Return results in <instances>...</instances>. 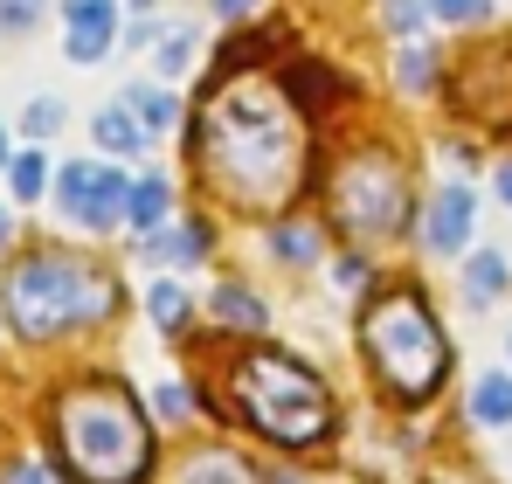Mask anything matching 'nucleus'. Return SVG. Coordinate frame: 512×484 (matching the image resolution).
Wrapping results in <instances>:
<instances>
[{"mask_svg": "<svg viewBox=\"0 0 512 484\" xmlns=\"http://www.w3.org/2000/svg\"><path fill=\"white\" fill-rule=\"evenodd\" d=\"M499 201L512 208V166H499Z\"/></svg>", "mask_w": 512, "mask_h": 484, "instance_id": "obj_31", "label": "nucleus"}, {"mask_svg": "<svg viewBox=\"0 0 512 484\" xmlns=\"http://www.w3.org/2000/svg\"><path fill=\"white\" fill-rule=\"evenodd\" d=\"M0 166H7V132H0Z\"/></svg>", "mask_w": 512, "mask_h": 484, "instance_id": "obj_35", "label": "nucleus"}, {"mask_svg": "<svg viewBox=\"0 0 512 484\" xmlns=\"http://www.w3.org/2000/svg\"><path fill=\"white\" fill-rule=\"evenodd\" d=\"M360 346H367L374 374H381L402 402L436 395V381H443V367H450V346H443V332H436V319H429V305L416 291L374 298L367 319H360Z\"/></svg>", "mask_w": 512, "mask_h": 484, "instance_id": "obj_3", "label": "nucleus"}, {"mask_svg": "<svg viewBox=\"0 0 512 484\" xmlns=\"http://www.w3.org/2000/svg\"><path fill=\"white\" fill-rule=\"evenodd\" d=\"M90 132H97V146H104V153H139V146H146V132H139V118H132L125 104L97 111V118H90Z\"/></svg>", "mask_w": 512, "mask_h": 484, "instance_id": "obj_11", "label": "nucleus"}, {"mask_svg": "<svg viewBox=\"0 0 512 484\" xmlns=\"http://www.w3.org/2000/svg\"><path fill=\"white\" fill-rule=\"evenodd\" d=\"M215 319L222 325H236V332H263V305H256L250 291H236V284H222V291H215Z\"/></svg>", "mask_w": 512, "mask_h": 484, "instance_id": "obj_14", "label": "nucleus"}, {"mask_svg": "<svg viewBox=\"0 0 512 484\" xmlns=\"http://www.w3.org/2000/svg\"><path fill=\"white\" fill-rule=\"evenodd\" d=\"M436 21H485V0H429Z\"/></svg>", "mask_w": 512, "mask_h": 484, "instance_id": "obj_25", "label": "nucleus"}, {"mask_svg": "<svg viewBox=\"0 0 512 484\" xmlns=\"http://www.w3.org/2000/svg\"><path fill=\"white\" fill-rule=\"evenodd\" d=\"M167 208H173V187L160 180V173H153V180H139V187L125 194V215H132L139 229H160V222H167Z\"/></svg>", "mask_w": 512, "mask_h": 484, "instance_id": "obj_12", "label": "nucleus"}, {"mask_svg": "<svg viewBox=\"0 0 512 484\" xmlns=\"http://www.w3.org/2000/svg\"><path fill=\"white\" fill-rule=\"evenodd\" d=\"M70 28H104V35H118V0H70Z\"/></svg>", "mask_w": 512, "mask_h": 484, "instance_id": "obj_18", "label": "nucleus"}, {"mask_svg": "<svg viewBox=\"0 0 512 484\" xmlns=\"http://www.w3.org/2000/svg\"><path fill=\"white\" fill-rule=\"evenodd\" d=\"M63 118H70V111H63V104H56V97H35V104H28V111H21V125H28V132H35V139H49V132H56V125H63Z\"/></svg>", "mask_w": 512, "mask_h": 484, "instance_id": "obj_20", "label": "nucleus"}, {"mask_svg": "<svg viewBox=\"0 0 512 484\" xmlns=\"http://www.w3.org/2000/svg\"><path fill=\"white\" fill-rule=\"evenodd\" d=\"M333 201H340L346 222L367 229V236L402 229V173H395V160H381V153H360V160L346 166L340 187H333Z\"/></svg>", "mask_w": 512, "mask_h": 484, "instance_id": "obj_6", "label": "nucleus"}, {"mask_svg": "<svg viewBox=\"0 0 512 484\" xmlns=\"http://www.w3.org/2000/svg\"><path fill=\"white\" fill-rule=\"evenodd\" d=\"M153 408L180 422V415H187V388H180V381H160V388H153Z\"/></svg>", "mask_w": 512, "mask_h": 484, "instance_id": "obj_26", "label": "nucleus"}, {"mask_svg": "<svg viewBox=\"0 0 512 484\" xmlns=\"http://www.w3.org/2000/svg\"><path fill=\"white\" fill-rule=\"evenodd\" d=\"M215 14H250V0H215Z\"/></svg>", "mask_w": 512, "mask_h": 484, "instance_id": "obj_32", "label": "nucleus"}, {"mask_svg": "<svg viewBox=\"0 0 512 484\" xmlns=\"http://www.w3.org/2000/svg\"><path fill=\"white\" fill-rule=\"evenodd\" d=\"M42 7H49V0H0V28H7V35H28V28L42 21Z\"/></svg>", "mask_w": 512, "mask_h": 484, "instance_id": "obj_21", "label": "nucleus"}, {"mask_svg": "<svg viewBox=\"0 0 512 484\" xmlns=\"http://www.w3.org/2000/svg\"><path fill=\"white\" fill-rule=\"evenodd\" d=\"M111 277H97L84 256H28L7 277V319L28 339H49L63 325H90L111 312Z\"/></svg>", "mask_w": 512, "mask_h": 484, "instance_id": "obj_5", "label": "nucleus"}, {"mask_svg": "<svg viewBox=\"0 0 512 484\" xmlns=\"http://www.w3.org/2000/svg\"><path fill=\"white\" fill-rule=\"evenodd\" d=\"M56 450L77 484H139L153 464L146 415L125 381H84L56 402Z\"/></svg>", "mask_w": 512, "mask_h": 484, "instance_id": "obj_2", "label": "nucleus"}, {"mask_svg": "<svg viewBox=\"0 0 512 484\" xmlns=\"http://www.w3.org/2000/svg\"><path fill=\"white\" fill-rule=\"evenodd\" d=\"M14 236V208H7V201H0V242Z\"/></svg>", "mask_w": 512, "mask_h": 484, "instance_id": "obj_33", "label": "nucleus"}, {"mask_svg": "<svg viewBox=\"0 0 512 484\" xmlns=\"http://www.w3.org/2000/svg\"><path fill=\"white\" fill-rule=\"evenodd\" d=\"M139 7H146V0H139Z\"/></svg>", "mask_w": 512, "mask_h": 484, "instance_id": "obj_36", "label": "nucleus"}, {"mask_svg": "<svg viewBox=\"0 0 512 484\" xmlns=\"http://www.w3.org/2000/svg\"><path fill=\"white\" fill-rule=\"evenodd\" d=\"M153 63H160V77H180V70L194 63V35H187V28H173V35H160Z\"/></svg>", "mask_w": 512, "mask_h": 484, "instance_id": "obj_17", "label": "nucleus"}, {"mask_svg": "<svg viewBox=\"0 0 512 484\" xmlns=\"http://www.w3.org/2000/svg\"><path fill=\"white\" fill-rule=\"evenodd\" d=\"M506 284H512V270H506V256H499V249H478V256L464 263V298H471V305L506 298Z\"/></svg>", "mask_w": 512, "mask_h": 484, "instance_id": "obj_9", "label": "nucleus"}, {"mask_svg": "<svg viewBox=\"0 0 512 484\" xmlns=\"http://www.w3.org/2000/svg\"><path fill=\"white\" fill-rule=\"evenodd\" d=\"M236 408L243 422L263 429L270 443L298 450V443H319L333 429V395L319 388V374H305L298 360L284 353H250L236 367Z\"/></svg>", "mask_w": 512, "mask_h": 484, "instance_id": "obj_4", "label": "nucleus"}, {"mask_svg": "<svg viewBox=\"0 0 512 484\" xmlns=\"http://www.w3.org/2000/svg\"><path fill=\"white\" fill-rule=\"evenodd\" d=\"M42 180H49V160L42 153H14V201H35Z\"/></svg>", "mask_w": 512, "mask_h": 484, "instance_id": "obj_19", "label": "nucleus"}, {"mask_svg": "<svg viewBox=\"0 0 512 484\" xmlns=\"http://www.w3.org/2000/svg\"><path fill=\"white\" fill-rule=\"evenodd\" d=\"M360 277H367V270H360V256H340V263H333V284H346V291H353Z\"/></svg>", "mask_w": 512, "mask_h": 484, "instance_id": "obj_29", "label": "nucleus"}, {"mask_svg": "<svg viewBox=\"0 0 512 484\" xmlns=\"http://www.w3.org/2000/svg\"><path fill=\"white\" fill-rule=\"evenodd\" d=\"M471 415H478L485 429H506V422H512V374H478V388H471Z\"/></svg>", "mask_w": 512, "mask_h": 484, "instance_id": "obj_10", "label": "nucleus"}, {"mask_svg": "<svg viewBox=\"0 0 512 484\" xmlns=\"http://www.w3.org/2000/svg\"><path fill=\"white\" fill-rule=\"evenodd\" d=\"M111 42H118V35H104V28H70V63H97Z\"/></svg>", "mask_w": 512, "mask_h": 484, "instance_id": "obj_22", "label": "nucleus"}, {"mask_svg": "<svg viewBox=\"0 0 512 484\" xmlns=\"http://www.w3.org/2000/svg\"><path fill=\"white\" fill-rule=\"evenodd\" d=\"M423 242L436 256H457L471 242V187H443L429 201V222H423Z\"/></svg>", "mask_w": 512, "mask_h": 484, "instance_id": "obj_8", "label": "nucleus"}, {"mask_svg": "<svg viewBox=\"0 0 512 484\" xmlns=\"http://www.w3.org/2000/svg\"><path fill=\"white\" fill-rule=\"evenodd\" d=\"M125 194L132 187H125L118 166H63V180H56V208L70 222H84V229H118Z\"/></svg>", "mask_w": 512, "mask_h": 484, "instance_id": "obj_7", "label": "nucleus"}, {"mask_svg": "<svg viewBox=\"0 0 512 484\" xmlns=\"http://www.w3.org/2000/svg\"><path fill=\"white\" fill-rule=\"evenodd\" d=\"M14 484H49V478H42L35 464H21V471H14Z\"/></svg>", "mask_w": 512, "mask_h": 484, "instance_id": "obj_30", "label": "nucleus"}, {"mask_svg": "<svg viewBox=\"0 0 512 484\" xmlns=\"http://www.w3.org/2000/svg\"><path fill=\"white\" fill-rule=\"evenodd\" d=\"M270 484H312V478H291V471H277V478H270Z\"/></svg>", "mask_w": 512, "mask_h": 484, "instance_id": "obj_34", "label": "nucleus"}, {"mask_svg": "<svg viewBox=\"0 0 512 484\" xmlns=\"http://www.w3.org/2000/svg\"><path fill=\"white\" fill-rule=\"evenodd\" d=\"M125 111L139 118V132H167L173 125V97L160 83H132V90H125Z\"/></svg>", "mask_w": 512, "mask_h": 484, "instance_id": "obj_13", "label": "nucleus"}, {"mask_svg": "<svg viewBox=\"0 0 512 484\" xmlns=\"http://www.w3.org/2000/svg\"><path fill=\"white\" fill-rule=\"evenodd\" d=\"M402 83H409V90L429 83V49H409V56H402Z\"/></svg>", "mask_w": 512, "mask_h": 484, "instance_id": "obj_28", "label": "nucleus"}, {"mask_svg": "<svg viewBox=\"0 0 512 484\" xmlns=\"http://www.w3.org/2000/svg\"><path fill=\"white\" fill-rule=\"evenodd\" d=\"M270 249L291 256V263H305V256L319 249V236H312V229H270Z\"/></svg>", "mask_w": 512, "mask_h": 484, "instance_id": "obj_23", "label": "nucleus"}, {"mask_svg": "<svg viewBox=\"0 0 512 484\" xmlns=\"http://www.w3.org/2000/svg\"><path fill=\"white\" fill-rule=\"evenodd\" d=\"M146 312H153V325L180 332V325H187V291H180V284H153V291H146Z\"/></svg>", "mask_w": 512, "mask_h": 484, "instance_id": "obj_15", "label": "nucleus"}, {"mask_svg": "<svg viewBox=\"0 0 512 484\" xmlns=\"http://www.w3.org/2000/svg\"><path fill=\"white\" fill-rule=\"evenodd\" d=\"M381 14H388V28H395V35H409V28L423 21V7H416V0H388Z\"/></svg>", "mask_w": 512, "mask_h": 484, "instance_id": "obj_27", "label": "nucleus"}, {"mask_svg": "<svg viewBox=\"0 0 512 484\" xmlns=\"http://www.w3.org/2000/svg\"><path fill=\"white\" fill-rule=\"evenodd\" d=\"M201 249H208L201 229H160V236H153V256H160V263H194Z\"/></svg>", "mask_w": 512, "mask_h": 484, "instance_id": "obj_16", "label": "nucleus"}, {"mask_svg": "<svg viewBox=\"0 0 512 484\" xmlns=\"http://www.w3.org/2000/svg\"><path fill=\"white\" fill-rule=\"evenodd\" d=\"M187 484H243V471H236L229 457H201V464H194V478H187Z\"/></svg>", "mask_w": 512, "mask_h": 484, "instance_id": "obj_24", "label": "nucleus"}, {"mask_svg": "<svg viewBox=\"0 0 512 484\" xmlns=\"http://www.w3.org/2000/svg\"><path fill=\"white\" fill-rule=\"evenodd\" d=\"M201 153L208 173L243 201V208H284L305 173V132L291 104L270 83H222V97L201 118Z\"/></svg>", "mask_w": 512, "mask_h": 484, "instance_id": "obj_1", "label": "nucleus"}]
</instances>
